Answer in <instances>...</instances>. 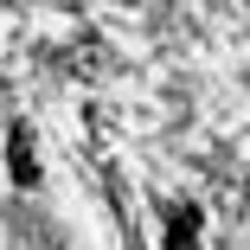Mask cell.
Returning a JSON list of instances; mask_svg holds the SVG:
<instances>
[{
  "label": "cell",
  "instance_id": "1",
  "mask_svg": "<svg viewBox=\"0 0 250 250\" xmlns=\"http://www.w3.org/2000/svg\"><path fill=\"white\" fill-rule=\"evenodd\" d=\"M7 167H13V186H20V192H32V186H39V161H32V128H26V122H13V135H7Z\"/></svg>",
  "mask_w": 250,
  "mask_h": 250
},
{
  "label": "cell",
  "instance_id": "2",
  "mask_svg": "<svg viewBox=\"0 0 250 250\" xmlns=\"http://www.w3.org/2000/svg\"><path fill=\"white\" fill-rule=\"evenodd\" d=\"M199 244V212L192 206H173L167 212V250H192Z\"/></svg>",
  "mask_w": 250,
  "mask_h": 250
}]
</instances>
